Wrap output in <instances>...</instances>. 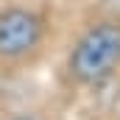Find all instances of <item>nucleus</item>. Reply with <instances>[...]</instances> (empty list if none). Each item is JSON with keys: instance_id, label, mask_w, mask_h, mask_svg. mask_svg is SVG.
Listing matches in <instances>:
<instances>
[{"instance_id": "2", "label": "nucleus", "mask_w": 120, "mask_h": 120, "mask_svg": "<svg viewBox=\"0 0 120 120\" xmlns=\"http://www.w3.org/2000/svg\"><path fill=\"white\" fill-rule=\"evenodd\" d=\"M42 25L25 8H8L0 14V56L17 59L39 42Z\"/></svg>"}, {"instance_id": "3", "label": "nucleus", "mask_w": 120, "mask_h": 120, "mask_svg": "<svg viewBox=\"0 0 120 120\" xmlns=\"http://www.w3.org/2000/svg\"><path fill=\"white\" fill-rule=\"evenodd\" d=\"M14 120H34V117H25V115H20V117H14Z\"/></svg>"}, {"instance_id": "1", "label": "nucleus", "mask_w": 120, "mask_h": 120, "mask_svg": "<svg viewBox=\"0 0 120 120\" xmlns=\"http://www.w3.org/2000/svg\"><path fill=\"white\" fill-rule=\"evenodd\" d=\"M120 64V25H92L70 53V73L84 84H101Z\"/></svg>"}]
</instances>
